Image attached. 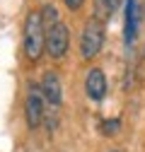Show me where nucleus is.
I'll return each mask as SVG.
<instances>
[{
    "mask_svg": "<svg viewBox=\"0 0 145 152\" xmlns=\"http://www.w3.org/2000/svg\"><path fill=\"white\" fill-rule=\"evenodd\" d=\"M46 51V27L39 10H31L24 20V56L29 61H39Z\"/></svg>",
    "mask_w": 145,
    "mask_h": 152,
    "instance_id": "1",
    "label": "nucleus"
},
{
    "mask_svg": "<svg viewBox=\"0 0 145 152\" xmlns=\"http://www.w3.org/2000/svg\"><path fill=\"white\" fill-rule=\"evenodd\" d=\"M102 46H104V22L89 17L82 27V36H80V56L85 61H92L102 51Z\"/></svg>",
    "mask_w": 145,
    "mask_h": 152,
    "instance_id": "2",
    "label": "nucleus"
},
{
    "mask_svg": "<svg viewBox=\"0 0 145 152\" xmlns=\"http://www.w3.org/2000/svg\"><path fill=\"white\" fill-rule=\"evenodd\" d=\"M68 46H70V31L63 22H56L53 27L46 29V53L51 58H63L68 53Z\"/></svg>",
    "mask_w": 145,
    "mask_h": 152,
    "instance_id": "3",
    "label": "nucleus"
},
{
    "mask_svg": "<svg viewBox=\"0 0 145 152\" xmlns=\"http://www.w3.org/2000/svg\"><path fill=\"white\" fill-rule=\"evenodd\" d=\"M24 113H27V126L29 128H39L41 126L46 106H44V94H41L39 85H29L27 102H24Z\"/></svg>",
    "mask_w": 145,
    "mask_h": 152,
    "instance_id": "4",
    "label": "nucleus"
},
{
    "mask_svg": "<svg viewBox=\"0 0 145 152\" xmlns=\"http://www.w3.org/2000/svg\"><path fill=\"white\" fill-rule=\"evenodd\" d=\"M41 94H44V102H48L53 109H56L63 99V87H61V77L56 72H44L41 85H39Z\"/></svg>",
    "mask_w": 145,
    "mask_h": 152,
    "instance_id": "5",
    "label": "nucleus"
},
{
    "mask_svg": "<svg viewBox=\"0 0 145 152\" xmlns=\"http://www.w3.org/2000/svg\"><path fill=\"white\" fill-rule=\"evenodd\" d=\"M85 92L92 102H102L106 94V75L99 68H92L85 77Z\"/></svg>",
    "mask_w": 145,
    "mask_h": 152,
    "instance_id": "6",
    "label": "nucleus"
},
{
    "mask_svg": "<svg viewBox=\"0 0 145 152\" xmlns=\"http://www.w3.org/2000/svg\"><path fill=\"white\" fill-rule=\"evenodd\" d=\"M123 17H126V24H123V39H126V44L131 46V44L135 41V36H138V24H140L138 0H126Z\"/></svg>",
    "mask_w": 145,
    "mask_h": 152,
    "instance_id": "7",
    "label": "nucleus"
},
{
    "mask_svg": "<svg viewBox=\"0 0 145 152\" xmlns=\"http://www.w3.org/2000/svg\"><path fill=\"white\" fill-rule=\"evenodd\" d=\"M121 5V0H94V20L106 22Z\"/></svg>",
    "mask_w": 145,
    "mask_h": 152,
    "instance_id": "8",
    "label": "nucleus"
},
{
    "mask_svg": "<svg viewBox=\"0 0 145 152\" xmlns=\"http://www.w3.org/2000/svg\"><path fill=\"white\" fill-rule=\"evenodd\" d=\"M99 130L104 133V135H116V133L121 130V121L119 118H104L102 126H99Z\"/></svg>",
    "mask_w": 145,
    "mask_h": 152,
    "instance_id": "9",
    "label": "nucleus"
},
{
    "mask_svg": "<svg viewBox=\"0 0 145 152\" xmlns=\"http://www.w3.org/2000/svg\"><path fill=\"white\" fill-rule=\"evenodd\" d=\"M82 3H85V0H65V5H68L70 10H80Z\"/></svg>",
    "mask_w": 145,
    "mask_h": 152,
    "instance_id": "10",
    "label": "nucleus"
},
{
    "mask_svg": "<svg viewBox=\"0 0 145 152\" xmlns=\"http://www.w3.org/2000/svg\"><path fill=\"white\" fill-rule=\"evenodd\" d=\"M111 152H119V150H111Z\"/></svg>",
    "mask_w": 145,
    "mask_h": 152,
    "instance_id": "11",
    "label": "nucleus"
}]
</instances>
